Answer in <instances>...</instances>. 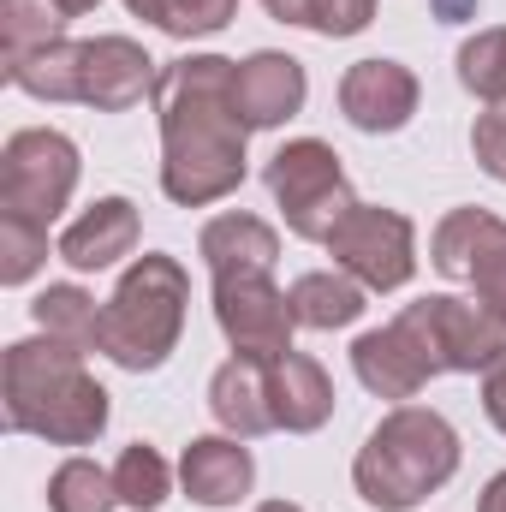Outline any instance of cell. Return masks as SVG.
Listing matches in <instances>:
<instances>
[{
    "mask_svg": "<svg viewBox=\"0 0 506 512\" xmlns=\"http://www.w3.org/2000/svg\"><path fill=\"white\" fill-rule=\"evenodd\" d=\"M239 60L221 54H185L161 66L155 78V114H161V191L179 209H209L233 197L251 173V126L233 102Z\"/></svg>",
    "mask_w": 506,
    "mask_h": 512,
    "instance_id": "obj_1",
    "label": "cell"
},
{
    "mask_svg": "<svg viewBox=\"0 0 506 512\" xmlns=\"http://www.w3.org/2000/svg\"><path fill=\"white\" fill-rule=\"evenodd\" d=\"M0 405L6 429L36 435L48 447H90L108 429V387L84 370V346H66L54 334L6 346Z\"/></svg>",
    "mask_w": 506,
    "mask_h": 512,
    "instance_id": "obj_2",
    "label": "cell"
},
{
    "mask_svg": "<svg viewBox=\"0 0 506 512\" xmlns=\"http://www.w3.org/2000/svg\"><path fill=\"white\" fill-rule=\"evenodd\" d=\"M453 471H459V429L429 405H393L352 459V483L364 507L376 512H411L435 489H447Z\"/></svg>",
    "mask_w": 506,
    "mask_h": 512,
    "instance_id": "obj_3",
    "label": "cell"
},
{
    "mask_svg": "<svg viewBox=\"0 0 506 512\" xmlns=\"http://www.w3.org/2000/svg\"><path fill=\"white\" fill-rule=\"evenodd\" d=\"M185 304H191V274L185 262L167 251H143L120 274L114 298L102 304V334H96V352L114 358L120 370L143 376V370H161L185 334Z\"/></svg>",
    "mask_w": 506,
    "mask_h": 512,
    "instance_id": "obj_4",
    "label": "cell"
},
{
    "mask_svg": "<svg viewBox=\"0 0 506 512\" xmlns=\"http://www.w3.org/2000/svg\"><path fill=\"white\" fill-rule=\"evenodd\" d=\"M262 179H268V197L280 203L292 239H310V245H328V233L358 209V197L346 185V167L322 137L280 143Z\"/></svg>",
    "mask_w": 506,
    "mask_h": 512,
    "instance_id": "obj_5",
    "label": "cell"
},
{
    "mask_svg": "<svg viewBox=\"0 0 506 512\" xmlns=\"http://www.w3.org/2000/svg\"><path fill=\"white\" fill-rule=\"evenodd\" d=\"M78 191V143L54 126L12 131L0 149V215L54 227Z\"/></svg>",
    "mask_w": 506,
    "mask_h": 512,
    "instance_id": "obj_6",
    "label": "cell"
},
{
    "mask_svg": "<svg viewBox=\"0 0 506 512\" xmlns=\"http://www.w3.org/2000/svg\"><path fill=\"white\" fill-rule=\"evenodd\" d=\"M399 322L417 334V346L429 352L435 376H477L506 352V322L477 304V298H453V292H429L417 304L399 310Z\"/></svg>",
    "mask_w": 506,
    "mask_h": 512,
    "instance_id": "obj_7",
    "label": "cell"
},
{
    "mask_svg": "<svg viewBox=\"0 0 506 512\" xmlns=\"http://www.w3.org/2000/svg\"><path fill=\"white\" fill-rule=\"evenodd\" d=\"M328 256L334 268H346L358 286L370 292H399L417 274V227L399 209L381 203H358L334 233H328Z\"/></svg>",
    "mask_w": 506,
    "mask_h": 512,
    "instance_id": "obj_8",
    "label": "cell"
},
{
    "mask_svg": "<svg viewBox=\"0 0 506 512\" xmlns=\"http://www.w3.org/2000/svg\"><path fill=\"white\" fill-rule=\"evenodd\" d=\"M429 262L447 280H465L477 292V304H489L506 322V221L489 209H453L435 239H429Z\"/></svg>",
    "mask_w": 506,
    "mask_h": 512,
    "instance_id": "obj_9",
    "label": "cell"
},
{
    "mask_svg": "<svg viewBox=\"0 0 506 512\" xmlns=\"http://www.w3.org/2000/svg\"><path fill=\"white\" fill-rule=\"evenodd\" d=\"M215 322L233 340V352H245V358H280V352H292V334H298L292 298L268 274L215 280Z\"/></svg>",
    "mask_w": 506,
    "mask_h": 512,
    "instance_id": "obj_10",
    "label": "cell"
},
{
    "mask_svg": "<svg viewBox=\"0 0 506 512\" xmlns=\"http://www.w3.org/2000/svg\"><path fill=\"white\" fill-rule=\"evenodd\" d=\"M155 60L131 36H96L78 42V102L96 114H126L143 96H155Z\"/></svg>",
    "mask_w": 506,
    "mask_h": 512,
    "instance_id": "obj_11",
    "label": "cell"
},
{
    "mask_svg": "<svg viewBox=\"0 0 506 512\" xmlns=\"http://www.w3.org/2000/svg\"><path fill=\"white\" fill-rule=\"evenodd\" d=\"M417 102H423V90H417L411 66H399V60H358L340 78V114L358 131H370V137L405 131Z\"/></svg>",
    "mask_w": 506,
    "mask_h": 512,
    "instance_id": "obj_12",
    "label": "cell"
},
{
    "mask_svg": "<svg viewBox=\"0 0 506 512\" xmlns=\"http://www.w3.org/2000/svg\"><path fill=\"white\" fill-rule=\"evenodd\" d=\"M304 96H310V78H304V60H292V54L262 48L251 60H239V72H233V102L251 131L286 126L304 108Z\"/></svg>",
    "mask_w": 506,
    "mask_h": 512,
    "instance_id": "obj_13",
    "label": "cell"
},
{
    "mask_svg": "<svg viewBox=\"0 0 506 512\" xmlns=\"http://www.w3.org/2000/svg\"><path fill=\"white\" fill-rule=\"evenodd\" d=\"M352 370H358V382L381 393V399H417L423 387L435 382V364H429V352L417 346V334L393 316L387 328H370V334H358V346H352Z\"/></svg>",
    "mask_w": 506,
    "mask_h": 512,
    "instance_id": "obj_14",
    "label": "cell"
},
{
    "mask_svg": "<svg viewBox=\"0 0 506 512\" xmlns=\"http://www.w3.org/2000/svg\"><path fill=\"white\" fill-rule=\"evenodd\" d=\"M256 483V459L239 435H197L179 459V489L197 507H239Z\"/></svg>",
    "mask_w": 506,
    "mask_h": 512,
    "instance_id": "obj_15",
    "label": "cell"
},
{
    "mask_svg": "<svg viewBox=\"0 0 506 512\" xmlns=\"http://www.w3.org/2000/svg\"><path fill=\"white\" fill-rule=\"evenodd\" d=\"M137 251V203L131 197H102L90 203L66 233H60V262L78 268V274H96V268H114L120 256Z\"/></svg>",
    "mask_w": 506,
    "mask_h": 512,
    "instance_id": "obj_16",
    "label": "cell"
},
{
    "mask_svg": "<svg viewBox=\"0 0 506 512\" xmlns=\"http://www.w3.org/2000/svg\"><path fill=\"white\" fill-rule=\"evenodd\" d=\"M268 399H274V429L286 435H316L334 417V382L304 352H280L268 364Z\"/></svg>",
    "mask_w": 506,
    "mask_h": 512,
    "instance_id": "obj_17",
    "label": "cell"
},
{
    "mask_svg": "<svg viewBox=\"0 0 506 512\" xmlns=\"http://www.w3.org/2000/svg\"><path fill=\"white\" fill-rule=\"evenodd\" d=\"M268 364H274V358H245V352H233V358L215 370V382H209V411H215V423H221L227 435H239V441H256V435L274 429Z\"/></svg>",
    "mask_w": 506,
    "mask_h": 512,
    "instance_id": "obj_18",
    "label": "cell"
},
{
    "mask_svg": "<svg viewBox=\"0 0 506 512\" xmlns=\"http://www.w3.org/2000/svg\"><path fill=\"white\" fill-rule=\"evenodd\" d=\"M197 251L209 262V274L215 280H233V274H268L274 262H280V233L268 227V221H256V215H215L209 227H203V239H197Z\"/></svg>",
    "mask_w": 506,
    "mask_h": 512,
    "instance_id": "obj_19",
    "label": "cell"
},
{
    "mask_svg": "<svg viewBox=\"0 0 506 512\" xmlns=\"http://www.w3.org/2000/svg\"><path fill=\"white\" fill-rule=\"evenodd\" d=\"M292 316L298 328H316V334H334V328H352L370 304V286H358L346 268H316V274H298L292 280Z\"/></svg>",
    "mask_w": 506,
    "mask_h": 512,
    "instance_id": "obj_20",
    "label": "cell"
},
{
    "mask_svg": "<svg viewBox=\"0 0 506 512\" xmlns=\"http://www.w3.org/2000/svg\"><path fill=\"white\" fill-rule=\"evenodd\" d=\"M6 84L36 102H78V42H48L6 66Z\"/></svg>",
    "mask_w": 506,
    "mask_h": 512,
    "instance_id": "obj_21",
    "label": "cell"
},
{
    "mask_svg": "<svg viewBox=\"0 0 506 512\" xmlns=\"http://www.w3.org/2000/svg\"><path fill=\"white\" fill-rule=\"evenodd\" d=\"M30 316H36L42 334H54V340H66V346H84V352H90L96 334H102V304H96L84 286H48V292H36Z\"/></svg>",
    "mask_w": 506,
    "mask_h": 512,
    "instance_id": "obj_22",
    "label": "cell"
},
{
    "mask_svg": "<svg viewBox=\"0 0 506 512\" xmlns=\"http://www.w3.org/2000/svg\"><path fill=\"white\" fill-rule=\"evenodd\" d=\"M48 42H66V12L54 0H0V66L36 54Z\"/></svg>",
    "mask_w": 506,
    "mask_h": 512,
    "instance_id": "obj_23",
    "label": "cell"
},
{
    "mask_svg": "<svg viewBox=\"0 0 506 512\" xmlns=\"http://www.w3.org/2000/svg\"><path fill=\"white\" fill-rule=\"evenodd\" d=\"M126 12L149 18L155 30H167V36H179V42H191V36L227 30L233 12H239V0H126Z\"/></svg>",
    "mask_w": 506,
    "mask_h": 512,
    "instance_id": "obj_24",
    "label": "cell"
},
{
    "mask_svg": "<svg viewBox=\"0 0 506 512\" xmlns=\"http://www.w3.org/2000/svg\"><path fill=\"white\" fill-rule=\"evenodd\" d=\"M114 507H120L114 471H102L96 459H66L48 477V512H114Z\"/></svg>",
    "mask_w": 506,
    "mask_h": 512,
    "instance_id": "obj_25",
    "label": "cell"
},
{
    "mask_svg": "<svg viewBox=\"0 0 506 512\" xmlns=\"http://www.w3.org/2000/svg\"><path fill=\"white\" fill-rule=\"evenodd\" d=\"M114 489H120V507L155 512L173 495V471H167V459L149 441H131L126 453H120V465H114Z\"/></svg>",
    "mask_w": 506,
    "mask_h": 512,
    "instance_id": "obj_26",
    "label": "cell"
},
{
    "mask_svg": "<svg viewBox=\"0 0 506 512\" xmlns=\"http://www.w3.org/2000/svg\"><path fill=\"white\" fill-rule=\"evenodd\" d=\"M459 84H465L477 102H489V108L506 102V24L477 30V36L459 48Z\"/></svg>",
    "mask_w": 506,
    "mask_h": 512,
    "instance_id": "obj_27",
    "label": "cell"
},
{
    "mask_svg": "<svg viewBox=\"0 0 506 512\" xmlns=\"http://www.w3.org/2000/svg\"><path fill=\"white\" fill-rule=\"evenodd\" d=\"M42 262H48V227H36L24 215H0V280L24 286Z\"/></svg>",
    "mask_w": 506,
    "mask_h": 512,
    "instance_id": "obj_28",
    "label": "cell"
},
{
    "mask_svg": "<svg viewBox=\"0 0 506 512\" xmlns=\"http://www.w3.org/2000/svg\"><path fill=\"white\" fill-rule=\"evenodd\" d=\"M370 18H376V0H316L310 30H316V36H328V42H340V36L370 30Z\"/></svg>",
    "mask_w": 506,
    "mask_h": 512,
    "instance_id": "obj_29",
    "label": "cell"
},
{
    "mask_svg": "<svg viewBox=\"0 0 506 512\" xmlns=\"http://www.w3.org/2000/svg\"><path fill=\"white\" fill-rule=\"evenodd\" d=\"M471 155H477V167H483L489 179L506 185V108L477 114V126H471Z\"/></svg>",
    "mask_w": 506,
    "mask_h": 512,
    "instance_id": "obj_30",
    "label": "cell"
},
{
    "mask_svg": "<svg viewBox=\"0 0 506 512\" xmlns=\"http://www.w3.org/2000/svg\"><path fill=\"white\" fill-rule=\"evenodd\" d=\"M483 411H489V423L506 435V352L483 370Z\"/></svg>",
    "mask_w": 506,
    "mask_h": 512,
    "instance_id": "obj_31",
    "label": "cell"
},
{
    "mask_svg": "<svg viewBox=\"0 0 506 512\" xmlns=\"http://www.w3.org/2000/svg\"><path fill=\"white\" fill-rule=\"evenodd\" d=\"M268 6V18H280V24H304L310 30V12H316V0H262Z\"/></svg>",
    "mask_w": 506,
    "mask_h": 512,
    "instance_id": "obj_32",
    "label": "cell"
},
{
    "mask_svg": "<svg viewBox=\"0 0 506 512\" xmlns=\"http://www.w3.org/2000/svg\"><path fill=\"white\" fill-rule=\"evenodd\" d=\"M477 512H506V471L501 477H489V489L477 495Z\"/></svg>",
    "mask_w": 506,
    "mask_h": 512,
    "instance_id": "obj_33",
    "label": "cell"
},
{
    "mask_svg": "<svg viewBox=\"0 0 506 512\" xmlns=\"http://www.w3.org/2000/svg\"><path fill=\"white\" fill-rule=\"evenodd\" d=\"M441 18H477V0H435Z\"/></svg>",
    "mask_w": 506,
    "mask_h": 512,
    "instance_id": "obj_34",
    "label": "cell"
},
{
    "mask_svg": "<svg viewBox=\"0 0 506 512\" xmlns=\"http://www.w3.org/2000/svg\"><path fill=\"white\" fill-rule=\"evenodd\" d=\"M54 6H60V12H66V18H84V12H90V6H96V0H54Z\"/></svg>",
    "mask_w": 506,
    "mask_h": 512,
    "instance_id": "obj_35",
    "label": "cell"
},
{
    "mask_svg": "<svg viewBox=\"0 0 506 512\" xmlns=\"http://www.w3.org/2000/svg\"><path fill=\"white\" fill-rule=\"evenodd\" d=\"M256 512H304V507H292V501H262Z\"/></svg>",
    "mask_w": 506,
    "mask_h": 512,
    "instance_id": "obj_36",
    "label": "cell"
},
{
    "mask_svg": "<svg viewBox=\"0 0 506 512\" xmlns=\"http://www.w3.org/2000/svg\"><path fill=\"white\" fill-rule=\"evenodd\" d=\"M501 108H506V102H501Z\"/></svg>",
    "mask_w": 506,
    "mask_h": 512,
    "instance_id": "obj_37",
    "label": "cell"
}]
</instances>
